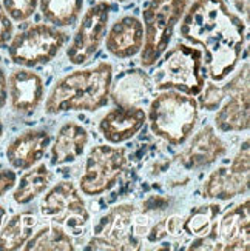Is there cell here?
Returning a JSON list of instances; mask_svg holds the SVG:
<instances>
[{
	"instance_id": "obj_31",
	"label": "cell",
	"mask_w": 250,
	"mask_h": 251,
	"mask_svg": "<svg viewBox=\"0 0 250 251\" xmlns=\"http://www.w3.org/2000/svg\"><path fill=\"white\" fill-rule=\"evenodd\" d=\"M8 103V77L3 67L0 65V110Z\"/></svg>"
},
{
	"instance_id": "obj_34",
	"label": "cell",
	"mask_w": 250,
	"mask_h": 251,
	"mask_svg": "<svg viewBox=\"0 0 250 251\" xmlns=\"http://www.w3.org/2000/svg\"><path fill=\"white\" fill-rule=\"evenodd\" d=\"M3 134H5V126H3L2 119H0V142H2V139H3Z\"/></svg>"
},
{
	"instance_id": "obj_16",
	"label": "cell",
	"mask_w": 250,
	"mask_h": 251,
	"mask_svg": "<svg viewBox=\"0 0 250 251\" xmlns=\"http://www.w3.org/2000/svg\"><path fill=\"white\" fill-rule=\"evenodd\" d=\"M51 136L45 129H27L9 142L6 159L14 170L25 171L37 165L50 147Z\"/></svg>"
},
{
	"instance_id": "obj_27",
	"label": "cell",
	"mask_w": 250,
	"mask_h": 251,
	"mask_svg": "<svg viewBox=\"0 0 250 251\" xmlns=\"http://www.w3.org/2000/svg\"><path fill=\"white\" fill-rule=\"evenodd\" d=\"M6 14L13 22H27L36 14L39 0H3L2 2Z\"/></svg>"
},
{
	"instance_id": "obj_28",
	"label": "cell",
	"mask_w": 250,
	"mask_h": 251,
	"mask_svg": "<svg viewBox=\"0 0 250 251\" xmlns=\"http://www.w3.org/2000/svg\"><path fill=\"white\" fill-rule=\"evenodd\" d=\"M14 36V24L6 14L3 5L0 3V48L6 47Z\"/></svg>"
},
{
	"instance_id": "obj_24",
	"label": "cell",
	"mask_w": 250,
	"mask_h": 251,
	"mask_svg": "<svg viewBox=\"0 0 250 251\" xmlns=\"http://www.w3.org/2000/svg\"><path fill=\"white\" fill-rule=\"evenodd\" d=\"M40 13L50 25L57 28L73 26L79 19L83 0H39Z\"/></svg>"
},
{
	"instance_id": "obj_17",
	"label": "cell",
	"mask_w": 250,
	"mask_h": 251,
	"mask_svg": "<svg viewBox=\"0 0 250 251\" xmlns=\"http://www.w3.org/2000/svg\"><path fill=\"white\" fill-rule=\"evenodd\" d=\"M144 45V25L136 16L117 19L105 36V48L116 59H130Z\"/></svg>"
},
{
	"instance_id": "obj_9",
	"label": "cell",
	"mask_w": 250,
	"mask_h": 251,
	"mask_svg": "<svg viewBox=\"0 0 250 251\" xmlns=\"http://www.w3.org/2000/svg\"><path fill=\"white\" fill-rule=\"evenodd\" d=\"M40 214L67 230L79 234L90 221V213L79 194L78 187L70 180H62L51 187L39 205Z\"/></svg>"
},
{
	"instance_id": "obj_19",
	"label": "cell",
	"mask_w": 250,
	"mask_h": 251,
	"mask_svg": "<svg viewBox=\"0 0 250 251\" xmlns=\"http://www.w3.org/2000/svg\"><path fill=\"white\" fill-rule=\"evenodd\" d=\"M90 134L86 128L76 122H67L57 131L56 139H54L51 151H50V162L51 165L59 167L65 163H71L78 160L85 147L88 145Z\"/></svg>"
},
{
	"instance_id": "obj_22",
	"label": "cell",
	"mask_w": 250,
	"mask_h": 251,
	"mask_svg": "<svg viewBox=\"0 0 250 251\" xmlns=\"http://www.w3.org/2000/svg\"><path fill=\"white\" fill-rule=\"evenodd\" d=\"M37 217L29 211H22L9 217L0 228V250H20L34 233Z\"/></svg>"
},
{
	"instance_id": "obj_11",
	"label": "cell",
	"mask_w": 250,
	"mask_h": 251,
	"mask_svg": "<svg viewBox=\"0 0 250 251\" xmlns=\"http://www.w3.org/2000/svg\"><path fill=\"white\" fill-rule=\"evenodd\" d=\"M250 176V154L249 140L240 147L229 165H222L213 170L202 183L204 199L229 201L241 196L249 190Z\"/></svg>"
},
{
	"instance_id": "obj_6",
	"label": "cell",
	"mask_w": 250,
	"mask_h": 251,
	"mask_svg": "<svg viewBox=\"0 0 250 251\" xmlns=\"http://www.w3.org/2000/svg\"><path fill=\"white\" fill-rule=\"evenodd\" d=\"M68 34L50 24H34L17 32L8 43V56L11 62L22 68H36L54 60Z\"/></svg>"
},
{
	"instance_id": "obj_8",
	"label": "cell",
	"mask_w": 250,
	"mask_h": 251,
	"mask_svg": "<svg viewBox=\"0 0 250 251\" xmlns=\"http://www.w3.org/2000/svg\"><path fill=\"white\" fill-rule=\"evenodd\" d=\"M127 165L125 148L96 145L85 162L83 174L79 179V190L85 196H101L111 190Z\"/></svg>"
},
{
	"instance_id": "obj_26",
	"label": "cell",
	"mask_w": 250,
	"mask_h": 251,
	"mask_svg": "<svg viewBox=\"0 0 250 251\" xmlns=\"http://www.w3.org/2000/svg\"><path fill=\"white\" fill-rule=\"evenodd\" d=\"M221 206L218 203H209L193 208L186 219H182V231L192 236H205L215 224V219L220 216Z\"/></svg>"
},
{
	"instance_id": "obj_18",
	"label": "cell",
	"mask_w": 250,
	"mask_h": 251,
	"mask_svg": "<svg viewBox=\"0 0 250 251\" xmlns=\"http://www.w3.org/2000/svg\"><path fill=\"white\" fill-rule=\"evenodd\" d=\"M249 80L225 97V103L215 116V126L221 133H240L249 129Z\"/></svg>"
},
{
	"instance_id": "obj_15",
	"label": "cell",
	"mask_w": 250,
	"mask_h": 251,
	"mask_svg": "<svg viewBox=\"0 0 250 251\" xmlns=\"http://www.w3.org/2000/svg\"><path fill=\"white\" fill-rule=\"evenodd\" d=\"M147 122V113L142 106L119 105L102 116L99 131L110 144H122L133 139Z\"/></svg>"
},
{
	"instance_id": "obj_4",
	"label": "cell",
	"mask_w": 250,
	"mask_h": 251,
	"mask_svg": "<svg viewBox=\"0 0 250 251\" xmlns=\"http://www.w3.org/2000/svg\"><path fill=\"white\" fill-rule=\"evenodd\" d=\"M156 71L151 77L153 88L175 90L187 96H198L205 86L207 71L204 67V54L192 45L176 43L162 54Z\"/></svg>"
},
{
	"instance_id": "obj_1",
	"label": "cell",
	"mask_w": 250,
	"mask_h": 251,
	"mask_svg": "<svg viewBox=\"0 0 250 251\" xmlns=\"http://www.w3.org/2000/svg\"><path fill=\"white\" fill-rule=\"evenodd\" d=\"M179 34L192 45L202 47L212 82H222L235 71L247 39L246 22L224 0H194L182 16Z\"/></svg>"
},
{
	"instance_id": "obj_29",
	"label": "cell",
	"mask_w": 250,
	"mask_h": 251,
	"mask_svg": "<svg viewBox=\"0 0 250 251\" xmlns=\"http://www.w3.org/2000/svg\"><path fill=\"white\" fill-rule=\"evenodd\" d=\"M170 201L164 196H150V198L142 203V211L145 214H151V213H159V211H164L167 206H168Z\"/></svg>"
},
{
	"instance_id": "obj_21",
	"label": "cell",
	"mask_w": 250,
	"mask_h": 251,
	"mask_svg": "<svg viewBox=\"0 0 250 251\" xmlns=\"http://www.w3.org/2000/svg\"><path fill=\"white\" fill-rule=\"evenodd\" d=\"M53 174L45 163L28 168L16 182L13 199L17 205H28L42 193H45L51 183Z\"/></svg>"
},
{
	"instance_id": "obj_32",
	"label": "cell",
	"mask_w": 250,
	"mask_h": 251,
	"mask_svg": "<svg viewBox=\"0 0 250 251\" xmlns=\"http://www.w3.org/2000/svg\"><path fill=\"white\" fill-rule=\"evenodd\" d=\"M235 8L243 13L244 16H249V0H232Z\"/></svg>"
},
{
	"instance_id": "obj_23",
	"label": "cell",
	"mask_w": 250,
	"mask_h": 251,
	"mask_svg": "<svg viewBox=\"0 0 250 251\" xmlns=\"http://www.w3.org/2000/svg\"><path fill=\"white\" fill-rule=\"evenodd\" d=\"M74 248L71 236L57 224L42 226L24 245V250L27 251H73Z\"/></svg>"
},
{
	"instance_id": "obj_35",
	"label": "cell",
	"mask_w": 250,
	"mask_h": 251,
	"mask_svg": "<svg viewBox=\"0 0 250 251\" xmlns=\"http://www.w3.org/2000/svg\"><path fill=\"white\" fill-rule=\"evenodd\" d=\"M119 3H125V2H128V0H117Z\"/></svg>"
},
{
	"instance_id": "obj_12",
	"label": "cell",
	"mask_w": 250,
	"mask_h": 251,
	"mask_svg": "<svg viewBox=\"0 0 250 251\" xmlns=\"http://www.w3.org/2000/svg\"><path fill=\"white\" fill-rule=\"evenodd\" d=\"M215 234L213 250H240L249 251L250 245V208L249 199L235 205L221 221L212 225Z\"/></svg>"
},
{
	"instance_id": "obj_13",
	"label": "cell",
	"mask_w": 250,
	"mask_h": 251,
	"mask_svg": "<svg viewBox=\"0 0 250 251\" xmlns=\"http://www.w3.org/2000/svg\"><path fill=\"white\" fill-rule=\"evenodd\" d=\"M227 154V147L210 125L202 126L178 156L179 165L187 171H198Z\"/></svg>"
},
{
	"instance_id": "obj_33",
	"label": "cell",
	"mask_w": 250,
	"mask_h": 251,
	"mask_svg": "<svg viewBox=\"0 0 250 251\" xmlns=\"http://www.w3.org/2000/svg\"><path fill=\"white\" fill-rule=\"evenodd\" d=\"M5 217H6V208L3 205H0V228H2V225H3Z\"/></svg>"
},
{
	"instance_id": "obj_5",
	"label": "cell",
	"mask_w": 250,
	"mask_h": 251,
	"mask_svg": "<svg viewBox=\"0 0 250 251\" xmlns=\"http://www.w3.org/2000/svg\"><path fill=\"white\" fill-rule=\"evenodd\" d=\"M190 0H148L142 11L144 45L140 50V63L145 68L158 63L167 51L175 26L181 22Z\"/></svg>"
},
{
	"instance_id": "obj_14",
	"label": "cell",
	"mask_w": 250,
	"mask_h": 251,
	"mask_svg": "<svg viewBox=\"0 0 250 251\" xmlns=\"http://www.w3.org/2000/svg\"><path fill=\"white\" fill-rule=\"evenodd\" d=\"M8 97L11 108L19 114H32L45 97V83L28 68L14 70L8 77Z\"/></svg>"
},
{
	"instance_id": "obj_3",
	"label": "cell",
	"mask_w": 250,
	"mask_h": 251,
	"mask_svg": "<svg viewBox=\"0 0 250 251\" xmlns=\"http://www.w3.org/2000/svg\"><path fill=\"white\" fill-rule=\"evenodd\" d=\"M150 131L173 147H179L193 133L199 119L198 102L192 96L164 90L153 97L148 108Z\"/></svg>"
},
{
	"instance_id": "obj_2",
	"label": "cell",
	"mask_w": 250,
	"mask_h": 251,
	"mask_svg": "<svg viewBox=\"0 0 250 251\" xmlns=\"http://www.w3.org/2000/svg\"><path fill=\"white\" fill-rule=\"evenodd\" d=\"M111 80L113 65L108 62L67 74L51 88L45 102V114L101 110L110 100Z\"/></svg>"
},
{
	"instance_id": "obj_10",
	"label": "cell",
	"mask_w": 250,
	"mask_h": 251,
	"mask_svg": "<svg viewBox=\"0 0 250 251\" xmlns=\"http://www.w3.org/2000/svg\"><path fill=\"white\" fill-rule=\"evenodd\" d=\"M111 8V3L108 2H97L83 14L67 48V59L71 65L81 67L97 54L107 34Z\"/></svg>"
},
{
	"instance_id": "obj_7",
	"label": "cell",
	"mask_w": 250,
	"mask_h": 251,
	"mask_svg": "<svg viewBox=\"0 0 250 251\" xmlns=\"http://www.w3.org/2000/svg\"><path fill=\"white\" fill-rule=\"evenodd\" d=\"M135 214V205L113 206L93 225L94 236L85 245V250H139Z\"/></svg>"
},
{
	"instance_id": "obj_25",
	"label": "cell",
	"mask_w": 250,
	"mask_h": 251,
	"mask_svg": "<svg viewBox=\"0 0 250 251\" xmlns=\"http://www.w3.org/2000/svg\"><path fill=\"white\" fill-rule=\"evenodd\" d=\"M246 80H249V62L244 63V67L236 73L235 77L225 85H215V82L209 83L205 91H201V99H199V106L202 110L213 111L216 108H220L222 100L229 96L233 90L243 85Z\"/></svg>"
},
{
	"instance_id": "obj_30",
	"label": "cell",
	"mask_w": 250,
	"mask_h": 251,
	"mask_svg": "<svg viewBox=\"0 0 250 251\" xmlns=\"http://www.w3.org/2000/svg\"><path fill=\"white\" fill-rule=\"evenodd\" d=\"M16 182H17V176H16V171L13 170H0V198L11 191L16 187Z\"/></svg>"
},
{
	"instance_id": "obj_20",
	"label": "cell",
	"mask_w": 250,
	"mask_h": 251,
	"mask_svg": "<svg viewBox=\"0 0 250 251\" xmlns=\"http://www.w3.org/2000/svg\"><path fill=\"white\" fill-rule=\"evenodd\" d=\"M151 91H153V83L148 75L142 71L135 70L119 77L110 94L117 105L140 106L151 96Z\"/></svg>"
}]
</instances>
